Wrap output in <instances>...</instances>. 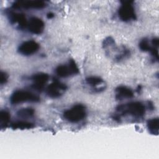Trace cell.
Returning a JSON list of instances; mask_svg holds the SVG:
<instances>
[{
  "label": "cell",
  "instance_id": "6da1fadb",
  "mask_svg": "<svg viewBox=\"0 0 159 159\" xmlns=\"http://www.w3.org/2000/svg\"><path fill=\"white\" fill-rule=\"evenodd\" d=\"M146 108L144 104L139 101H133L119 105L116 108V113L113 119L119 121L122 117L130 116L135 119L143 118L145 114Z\"/></svg>",
  "mask_w": 159,
  "mask_h": 159
},
{
  "label": "cell",
  "instance_id": "7a4b0ae2",
  "mask_svg": "<svg viewBox=\"0 0 159 159\" xmlns=\"http://www.w3.org/2000/svg\"><path fill=\"white\" fill-rule=\"evenodd\" d=\"M86 116V110L84 105L78 104L64 111V119L71 123H78L83 120Z\"/></svg>",
  "mask_w": 159,
  "mask_h": 159
},
{
  "label": "cell",
  "instance_id": "3957f363",
  "mask_svg": "<svg viewBox=\"0 0 159 159\" xmlns=\"http://www.w3.org/2000/svg\"><path fill=\"white\" fill-rule=\"evenodd\" d=\"M40 99L39 96L32 92L22 89L14 91L9 98L10 102L15 105L25 102H36L40 101Z\"/></svg>",
  "mask_w": 159,
  "mask_h": 159
},
{
  "label": "cell",
  "instance_id": "277c9868",
  "mask_svg": "<svg viewBox=\"0 0 159 159\" xmlns=\"http://www.w3.org/2000/svg\"><path fill=\"white\" fill-rule=\"evenodd\" d=\"M134 1H121V5L118 9V16L124 22L135 20L137 19L135 8L133 5Z\"/></svg>",
  "mask_w": 159,
  "mask_h": 159
},
{
  "label": "cell",
  "instance_id": "5b68a950",
  "mask_svg": "<svg viewBox=\"0 0 159 159\" xmlns=\"http://www.w3.org/2000/svg\"><path fill=\"white\" fill-rule=\"evenodd\" d=\"M79 68L75 61L73 59H70L67 65H58L55 70L57 75L61 78H66L76 75L79 73Z\"/></svg>",
  "mask_w": 159,
  "mask_h": 159
},
{
  "label": "cell",
  "instance_id": "8992f818",
  "mask_svg": "<svg viewBox=\"0 0 159 159\" xmlns=\"http://www.w3.org/2000/svg\"><path fill=\"white\" fill-rule=\"evenodd\" d=\"M67 89L65 84L57 80H53L46 88V94L51 98H58L62 96Z\"/></svg>",
  "mask_w": 159,
  "mask_h": 159
},
{
  "label": "cell",
  "instance_id": "52a82bcc",
  "mask_svg": "<svg viewBox=\"0 0 159 159\" xmlns=\"http://www.w3.org/2000/svg\"><path fill=\"white\" fill-rule=\"evenodd\" d=\"M39 44L33 40H29L22 42L18 47V52L25 56H29L35 53L39 49Z\"/></svg>",
  "mask_w": 159,
  "mask_h": 159
},
{
  "label": "cell",
  "instance_id": "ba28073f",
  "mask_svg": "<svg viewBox=\"0 0 159 159\" xmlns=\"http://www.w3.org/2000/svg\"><path fill=\"white\" fill-rule=\"evenodd\" d=\"M7 16L10 23L16 25L19 29H24L27 27L28 21L25 15L22 13H18L14 11H9Z\"/></svg>",
  "mask_w": 159,
  "mask_h": 159
},
{
  "label": "cell",
  "instance_id": "9c48e42d",
  "mask_svg": "<svg viewBox=\"0 0 159 159\" xmlns=\"http://www.w3.org/2000/svg\"><path fill=\"white\" fill-rule=\"evenodd\" d=\"M46 3L42 1H17L14 2L13 9H42L46 6Z\"/></svg>",
  "mask_w": 159,
  "mask_h": 159
},
{
  "label": "cell",
  "instance_id": "30bf717a",
  "mask_svg": "<svg viewBox=\"0 0 159 159\" xmlns=\"http://www.w3.org/2000/svg\"><path fill=\"white\" fill-rule=\"evenodd\" d=\"M31 80L33 82L32 88L37 91H42L49 80V75L45 73H38L34 74Z\"/></svg>",
  "mask_w": 159,
  "mask_h": 159
},
{
  "label": "cell",
  "instance_id": "8fae6325",
  "mask_svg": "<svg viewBox=\"0 0 159 159\" xmlns=\"http://www.w3.org/2000/svg\"><path fill=\"white\" fill-rule=\"evenodd\" d=\"M86 83L91 87L94 92L99 93L104 90L106 84H104V80L96 76H90L85 79Z\"/></svg>",
  "mask_w": 159,
  "mask_h": 159
},
{
  "label": "cell",
  "instance_id": "7c38bea8",
  "mask_svg": "<svg viewBox=\"0 0 159 159\" xmlns=\"http://www.w3.org/2000/svg\"><path fill=\"white\" fill-rule=\"evenodd\" d=\"M45 24L43 21L37 17H31L28 22V25L27 28L32 34L39 35L41 34L44 29Z\"/></svg>",
  "mask_w": 159,
  "mask_h": 159
},
{
  "label": "cell",
  "instance_id": "4fadbf2b",
  "mask_svg": "<svg viewBox=\"0 0 159 159\" xmlns=\"http://www.w3.org/2000/svg\"><path fill=\"white\" fill-rule=\"evenodd\" d=\"M116 99L117 100H123L125 99H130L134 97V94L133 91L125 86H119L116 88Z\"/></svg>",
  "mask_w": 159,
  "mask_h": 159
},
{
  "label": "cell",
  "instance_id": "5bb4252c",
  "mask_svg": "<svg viewBox=\"0 0 159 159\" xmlns=\"http://www.w3.org/2000/svg\"><path fill=\"white\" fill-rule=\"evenodd\" d=\"M147 127L149 132L152 135H158L159 129V119L158 117L152 118L148 120Z\"/></svg>",
  "mask_w": 159,
  "mask_h": 159
},
{
  "label": "cell",
  "instance_id": "9a60e30c",
  "mask_svg": "<svg viewBox=\"0 0 159 159\" xmlns=\"http://www.w3.org/2000/svg\"><path fill=\"white\" fill-rule=\"evenodd\" d=\"M34 127V125L33 123L26 121V120H16L13 122L11 124V127L14 130L30 129H32Z\"/></svg>",
  "mask_w": 159,
  "mask_h": 159
},
{
  "label": "cell",
  "instance_id": "2e32d148",
  "mask_svg": "<svg viewBox=\"0 0 159 159\" xmlns=\"http://www.w3.org/2000/svg\"><path fill=\"white\" fill-rule=\"evenodd\" d=\"M11 119L10 113L6 110H1L0 112V129H6L9 124Z\"/></svg>",
  "mask_w": 159,
  "mask_h": 159
},
{
  "label": "cell",
  "instance_id": "e0dca14e",
  "mask_svg": "<svg viewBox=\"0 0 159 159\" xmlns=\"http://www.w3.org/2000/svg\"><path fill=\"white\" fill-rule=\"evenodd\" d=\"M34 113H35L34 109L31 107L22 108L17 112V116L22 118L31 117L34 115Z\"/></svg>",
  "mask_w": 159,
  "mask_h": 159
},
{
  "label": "cell",
  "instance_id": "ac0fdd59",
  "mask_svg": "<svg viewBox=\"0 0 159 159\" xmlns=\"http://www.w3.org/2000/svg\"><path fill=\"white\" fill-rule=\"evenodd\" d=\"M139 47L140 48V49L143 51V52H150L151 48H152V46L150 45L149 43V42L148 40L147 39L145 38V39H143L142 40H141L139 42Z\"/></svg>",
  "mask_w": 159,
  "mask_h": 159
},
{
  "label": "cell",
  "instance_id": "d6986e66",
  "mask_svg": "<svg viewBox=\"0 0 159 159\" xmlns=\"http://www.w3.org/2000/svg\"><path fill=\"white\" fill-rule=\"evenodd\" d=\"M8 80V75L7 74L4 72L1 71L0 73V84H5Z\"/></svg>",
  "mask_w": 159,
  "mask_h": 159
},
{
  "label": "cell",
  "instance_id": "ffe728a7",
  "mask_svg": "<svg viewBox=\"0 0 159 159\" xmlns=\"http://www.w3.org/2000/svg\"><path fill=\"white\" fill-rule=\"evenodd\" d=\"M151 43H152L153 47H154L155 48H158V45H159V40H158V39L157 37L153 38L152 40Z\"/></svg>",
  "mask_w": 159,
  "mask_h": 159
},
{
  "label": "cell",
  "instance_id": "44dd1931",
  "mask_svg": "<svg viewBox=\"0 0 159 159\" xmlns=\"http://www.w3.org/2000/svg\"><path fill=\"white\" fill-rule=\"evenodd\" d=\"M47 17L48 19H52L54 17V14L52 12H48L47 15Z\"/></svg>",
  "mask_w": 159,
  "mask_h": 159
}]
</instances>
